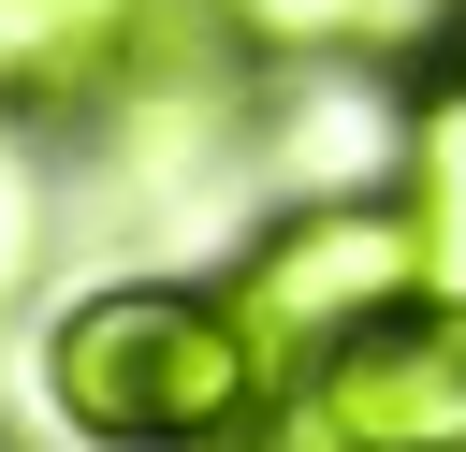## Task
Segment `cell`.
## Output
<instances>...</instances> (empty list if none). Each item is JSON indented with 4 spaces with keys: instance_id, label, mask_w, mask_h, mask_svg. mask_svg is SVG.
<instances>
[{
    "instance_id": "5",
    "label": "cell",
    "mask_w": 466,
    "mask_h": 452,
    "mask_svg": "<svg viewBox=\"0 0 466 452\" xmlns=\"http://www.w3.org/2000/svg\"><path fill=\"white\" fill-rule=\"evenodd\" d=\"M189 15L248 73H422L437 44H466V0H189Z\"/></svg>"
},
{
    "instance_id": "4",
    "label": "cell",
    "mask_w": 466,
    "mask_h": 452,
    "mask_svg": "<svg viewBox=\"0 0 466 452\" xmlns=\"http://www.w3.org/2000/svg\"><path fill=\"white\" fill-rule=\"evenodd\" d=\"M160 15L175 0H0V117H29V131L73 146L131 87V58L160 44Z\"/></svg>"
},
{
    "instance_id": "3",
    "label": "cell",
    "mask_w": 466,
    "mask_h": 452,
    "mask_svg": "<svg viewBox=\"0 0 466 452\" xmlns=\"http://www.w3.org/2000/svg\"><path fill=\"white\" fill-rule=\"evenodd\" d=\"M306 452H466V306L408 292L350 350H320L277 408Z\"/></svg>"
},
{
    "instance_id": "7",
    "label": "cell",
    "mask_w": 466,
    "mask_h": 452,
    "mask_svg": "<svg viewBox=\"0 0 466 452\" xmlns=\"http://www.w3.org/2000/svg\"><path fill=\"white\" fill-rule=\"evenodd\" d=\"M73 146L58 131H29V117H0V321H29L44 306V277H58V233H73Z\"/></svg>"
},
{
    "instance_id": "6",
    "label": "cell",
    "mask_w": 466,
    "mask_h": 452,
    "mask_svg": "<svg viewBox=\"0 0 466 452\" xmlns=\"http://www.w3.org/2000/svg\"><path fill=\"white\" fill-rule=\"evenodd\" d=\"M393 219H408V277L437 306H466V44H437L422 73H393Z\"/></svg>"
},
{
    "instance_id": "1",
    "label": "cell",
    "mask_w": 466,
    "mask_h": 452,
    "mask_svg": "<svg viewBox=\"0 0 466 452\" xmlns=\"http://www.w3.org/2000/svg\"><path fill=\"white\" fill-rule=\"evenodd\" d=\"M29 379L73 452H233L277 423V379L218 306V277H146V262L58 292L29 335Z\"/></svg>"
},
{
    "instance_id": "2",
    "label": "cell",
    "mask_w": 466,
    "mask_h": 452,
    "mask_svg": "<svg viewBox=\"0 0 466 452\" xmlns=\"http://www.w3.org/2000/svg\"><path fill=\"white\" fill-rule=\"evenodd\" d=\"M204 277H218V306L248 321L277 408H291V379H306L320 350H350L379 306L422 292V277H408V219H393V190H291V204H248V233H233Z\"/></svg>"
}]
</instances>
